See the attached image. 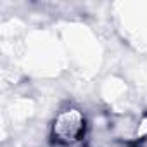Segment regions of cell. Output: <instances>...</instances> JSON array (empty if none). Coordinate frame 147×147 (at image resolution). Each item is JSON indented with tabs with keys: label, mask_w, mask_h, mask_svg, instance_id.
Returning a JSON list of instances; mask_svg holds the SVG:
<instances>
[{
	"label": "cell",
	"mask_w": 147,
	"mask_h": 147,
	"mask_svg": "<svg viewBox=\"0 0 147 147\" xmlns=\"http://www.w3.org/2000/svg\"><path fill=\"white\" fill-rule=\"evenodd\" d=\"M85 135V116L78 109H66L57 114L52 125V137L55 142L71 145Z\"/></svg>",
	"instance_id": "cell-1"
}]
</instances>
